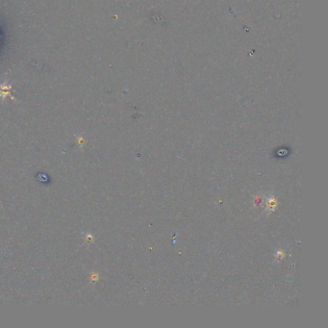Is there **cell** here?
Instances as JSON below:
<instances>
[{
  "instance_id": "1",
  "label": "cell",
  "mask_w": 328,
  "mask_h": 328,
  "mask_svg": "<svg viewBox=\"0 0 328 328\" xmlns=\"http://www.w3.org/2000/svg\"><path fill=\"white\" fill-rule=\"evenodd\" d=\"M11 90H12V86L7 81H4L3 83L0 84V98H2L4 100L6 97L10 96L14 99V97L11 94Z\"/></svg>"
}]
</instances>
